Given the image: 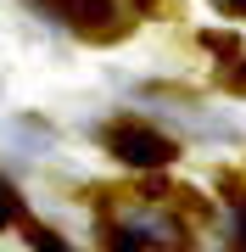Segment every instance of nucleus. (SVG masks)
Instances as JSON below:
<instances>
[{"label":"nucleus","instance_id":"2","mask_svg":"<svg viewBox=\"0 0 246 252\" xmlns=\"http://www.w3.org/2000/svg\"><path fill=\"white\" fill-rule=\"evenodd\" d=\"M17 213H23L17 190H11V185H0V230H6V224H11V219H17Z\"/></svg>","mask_w":246,"mask_h":252},{"label":"nucleus","instance_id":"1","mask_svg":"<svg viewBox=\"0 0 246 252\" xmlns=\"http://www.w3.org/2000/svg\"><path fill=\"white\" fill-rule=\"evenodd\" d=\"M107 152L118 162H129V168H168V162L179 157L173 140L157 135V129H146V124H112L107 129Z\"/></svg>","mask_w":246,"mask_h":252},{"label":"nucleus","instance_id":"3","mask_svg":"<svg viewBox=\"0 0 246 252\" xmlns=\"http://www.w3.org/2000/svg\"><path fill=\"white\" fill-rule=\"evenodd\" d=\"M34 252H73V247H67L62 235H51V230H39V235H34Z\"/></svg>","mask_w":246,"mask_h":252},{"label":"nucleus","instance_id":"5","mask_svg":"<svg viewBox=\"0 0 246 252\" xmlns=\"http://www.w3.org/2000/svg\"><path fill=\"white\" fill-rule=\"evenodd\" d=\"M219 11H229V17H246V0H219Z\"/></svg>","mask_w":246,"mask_h":252},{"label":"nucleus","instance_id":"4","mask_svg":"<svg viewBox=\"0 0 246 252\" xmlns=\"http://www.w3.org/2000/svg\"><path fill=\"white\" fill-rule=\"evenodd\" d=\"M235 241H241V252H246V202L235 207Z\"/></svg>","mask_w":246,"mask_h":252}]
</instances>
